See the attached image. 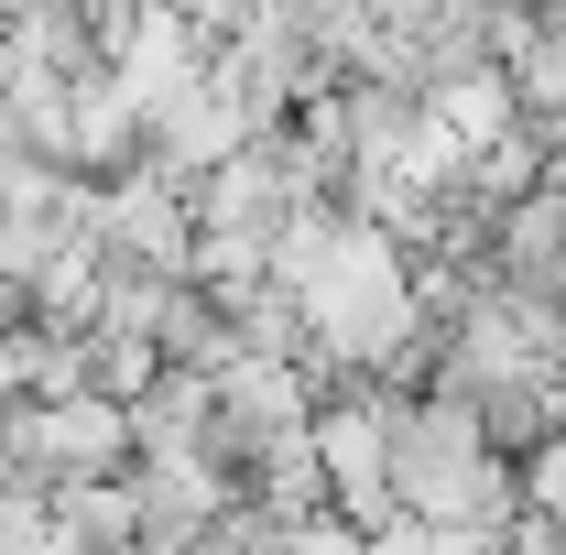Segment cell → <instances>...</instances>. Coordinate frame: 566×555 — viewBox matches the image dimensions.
<instances>
[{
  "mask_svg": "<svg viewBox=\"0 0 566 555\" xmlns=\"http://www.w3.org/2000/svg\"><path fill=\"white\" fill-rule=\"evenodd\" d=\"M109 251L153 262V273H197V197L142 153L132 175H109Z\"/></svg>",
  "mask_w": 566,
  "mask_h": 555,
  "instance_id": "6da1fadb",
  "label": "cell"
},
{
  "mask_svg": "<svg viewBox=\"0 0 566 555\" xmlns=\"http://www.w3.org/2000/svg\"><path fill=\"white\" fill-rule=\"evenodd\" d=\"M251 132H262V121H251V109L229 98V76L208 66V76H186L175 98H153V142H142V153H153L175 186H197V175H208V164H229Z\"/></svg>",
  "mask_w": 566,
  "mask_h": 555,
  "instance_id": "7a4b0ae2",
  "label": "cell"
},
{
  "mask_svg": "<svg viewBox=\"0 0 566 555\" xmlns=\"http://www.w3.org/2000/svg\"><path fill=\"white\" fill-rule=\"evenodd\" d=\"M491 273L501 283H556L566 294V164L491 218Z\"/></svg>",
  "mask_w": 566,
  "mask_h": 555,
  "instance_id": "3957f363",
  "label": "cell"
},
{
  "mask_svg": "<svg viewBox=\"0 0 566 555\" xmlns=\"http://www.w3.org/2000/svg\"><path fill=\"white\" fill-rule=\"evenodd\" d=\"M208 425H218V370H208V359H164V370H153V392H132V436H142V458L208 447Z\"/></svg>",
  "mask_w": 566,
  "mask_h": 555,
  "instance_id": "277c9868",
  "label": "cell"
},
{
  "mask_svg": "<svg viewBox=\"0 0 566 555\" xmlns=\"http://www.w3.org/2000/svg\"><path fill=\"white\" fill-rule=\"evenodd\" d=\"M424 109H436L447 132L469 142V153L534 121V109H523V87H512V66H501V55H480V66H458V76H436V87H424Z\"/></svg>",
  "mask_w": 566,
  "mask_h": 555,
  "instance_id": "5b68a950",
  "label": "cell"
},
{
  "mask_svg": "<svg viewBox=\"0 0 566 555\" xmlns=\"http://www.w3.org/2000/svg\"><path fill=\"white\" fill-rule=\"evenodd\" d=\"M273 273V229H197V283H251Z\"/></svg>",
  "mask_w": 566,
  "mask_h": 555,
  "instance_id": "8992f818",
  "label": "cell"
},
{
  "mask_svg": "<svg viewBox=\"0 0 566 555\" xmlns=\"http://www.w3.org/2000/svg\"><path fill=\"white\" fill-rule=\"evenodd\" d=\"M545 11H566V0H545Z\"/></svg>",
  "mask_w": 566,
  "mask_h": 555,
  "instance_id": "52a82bcc",
  "label": "cell"
}]
</instances>
